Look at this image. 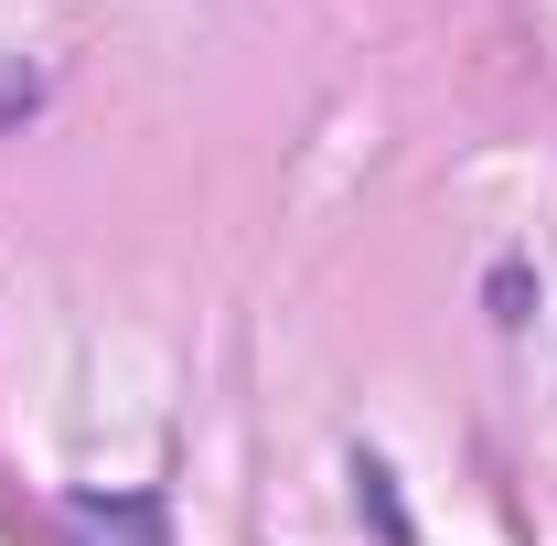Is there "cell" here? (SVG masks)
Instances as JSON below:
<instances>
[{"label":"cell","mask_w":557,"mask_h":546,"mask_svg":"<svg viewBox=\"0 0 557 546\" xmlns=\"http://www.w3.org/2000/svg\"><path fill=\"white\" fill-rule=\"evenodd\" d=\"M65 536L75 546H172V504L161 493H75Z\"/></svg>","instance_id":"1"},{"label":"cell","mask_w":557,"mask_h":546,"mask_svg":"<svg viewBox=\"0 0 557 546\" xmlns=\"http://www.w3.org/2000/svg\"><path fill=\"white\" fill-rule=\"evenodd\" d=\"M354 482H364V514H375V536L408 546V504H397V472L386 461H354Z\"/></svg>","instance_id":"2"}]
</instances>
